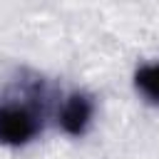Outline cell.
<instances>
[{"label": "cell", "instance_id": "6da1fadb", "mask_svg": "<svg viewBox=\"0 0 159 159\" xmlns=\"http://www.w3.org/2000/svg\"><path fill=\"white\" fill-rule=\"evenodd\" d=\"M37 132V119L27 107L2 104L0 107V139L7 144H22Z\"/></svg>", "mask_w": 159, "mask_h": 159}, {"label": "cell", "instance_id": "7a4b0ae2", "mask_svg": "<svg viewBox=\"0 0 159 159\" xmlns=\"http://www.w3.org/2000/svg\"><path fill=\"white\" fill-rule=\"evenodd\" d=\"M89 117H92V104H89V99L82 97V94H72V97L65 102V109H62L60 122H62L65 132H70V134H82L84 127H87V122H89Z\"/></svg>", "mask_w": 159, "mask_h": 159}, {"label": "cell", "instance_id": "3957f363", "mask_svg": "<svg viewBox=\"0 0 159 159\" xmlns=\"http://www.w3.org/2000/svg\"><path fill=\"white\" fill-rule=\"evenodd\" d=\"M137 89L152 99V102H159V62L157 65H147L137 72Z\"/></svg>", "mask_w": 159, "mask_h": 159}]
</instances>
